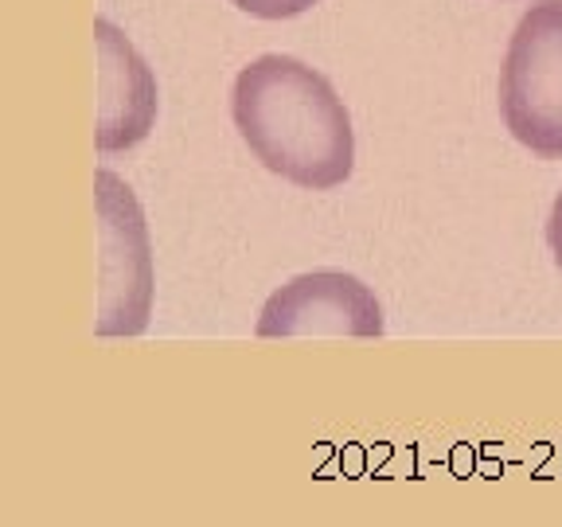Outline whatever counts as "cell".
Returning <instances> with one entry per match:
<instances>
[{"label":"cell","instance_id":"1","mask_svg":"<svg viewBox=\"0 0 562 527\" xmlns=\"http://www.w3.org/2000/svg\"><path fill=\"white\" fill-rule=\"evenodd\" d=\"M231 117L255 160L297 188L328 192L356 168V133L340 94L293 55H258L238 70Z\"/></svg>","mask_w":562,"mask_h":527},{"label":"cell","instance_id":"2","mask_svg":"<svg viewBox=\"0 0 562 527\" xmlns=\"http://www.w3.org/2000/svg\"><path fill=\"white\" fill-rule=\"evenodd\" d=\"M501 114L539 160H562V0L519 16L501 67Z\"/></svg>","mask_w":562,"mask_h":527},{"label":"cell","instance_id":"3","mask_svg":"<svg viewBox=\"0 0 562 527\" xmlns=\"http://www.w3.org/2000/svg\"><path fill=\"white\" fill-rule=\"evenodd\" d=\"M98 203V336H140L153 316V246L145 211L110 168L94 172Z\"/></svg>","mask_w":562,"mask_h":527},{"label":"cell","instance_id":"4","mask_svg":"<svg viewBox=\"0 0 562 527\" xmlns=\"http://www.w3.org/2000/svg\"><path fill=\"white\" fill-rule=\"evenodd\" d=\"M262 340H297V336H348L379 340L383 305L360 278L340 270H316L285 281L258 313Z\"/></svg>","mask_w":562,"mask_h":527},{"label":"cell","instance_id":"5","mask_svg":"<svg viewBox=\"0 0 562 527\" xmlns=\"http://www.w3.org/2000/svg\"><path fill=\"white\" fill-rule=\"evenodd\" d=\"M98 44V125L94 149L122 153L149 137L157 122V82L133 44L110 20H94Z\"/></svg>","mask_w":562,"mask_h":527},{"label":"cell","instance_id":"6","mask_svg":"<svg viewBox=\"0 0 562 527\" xmlns=\"http://www.w3.org/2000/svg\"><path fill=\"white\" fill-rule=\"evenodd\" d=\"M231 4L250 12V16H258V20H293V16H301V12L313 9L316 0H231Z\"/></svg>","mask_w":562,"mask_h":527},{"label":"cell","instance_id":"7","mask_svg":"<svg viewBox=\"0 0 562 527\" xmlns=\"http://www.w3.org/2000/svg\"><path fill=\"white\" fill-rule=\"evenodd\" d=\"M547 243H551V255H554V266L562 270V192L551 208V220H547Z\"/></svg>","mask_w":562,"mask_h":527}]
</instances>
